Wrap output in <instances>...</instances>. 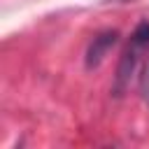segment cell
I'll return each mask as SVG.
<instances>
[{"label": "cell", "mask_w": 149, "mask_h": 149, "mask_svg": "<svg viewBox=\"0 0 149 149\" xmlns=\"http://www.w3.org/2000/svg\"><path fill=\"white\" fill-rule=\"evenodd\" d=\"M116 40H119V33H116V30H105V33L95 35L93 42L88 44V51H86V65H88V68L100 65L102 58L107 56V51L116 44Z\"/></svg>", "instance_id": "6da1fadb"}]
</instances>
